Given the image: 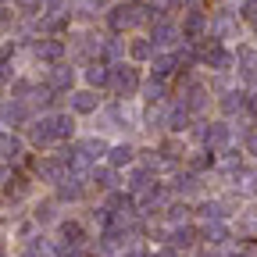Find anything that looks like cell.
I'll return each instance as SVG.
<instances>
[{
	"label": "cell",
	"instance_id": "obj_30",
	"mask_svg": "<svg viewBox=\"0 0 257 257\" xmlns=\"http://www.w3.org/2000/svg\"><path fill=\"white\" fill-rule=\"evenodd\" d=\"M204 236H207V243H225V239H229V232H225V225H211V229H207Z\"/></svg>",
	"mask_w": 257,
	"mask_h": 257
},
{
	"label": "cell",
	"instance_id": "obj_36",
	"mask_svg": "<svg viewBox=\"0 0 257 257\" xmlns=\"http://www.w3.org/2000/svg\"><path fill=\"white\" fill-rule=\"evenodd\" d=\"M193 61H197V50H193V47H182V50H179V64H193Z\"/></svg>",
	"mask_w": 257,
	"mask_h": 257
},
{
	"label": "cell",
	"instance_id": "obj_7",
	"mask_svg": "<svg viewBox=\"0 0 257 257\" xmlns=\"http://www.w3.org/2000/svg\"><path fill=\"white\" fill-rule=\"evenodd\" d=\"M236 64L246 79H257V47H239L236 50Z\"/></svg>",
	"mask_w": 257,
	"mask_h": 257
},
{
	"label": "cell",
	"instance_id": "obj_16",
	"mask_svg": "<svg viewBox=\"0 0 257 257\" xmlns=\"http://www.w3.org/2000/svg\"><path fill=\"white\" fill-rule=\"evenodd\" d=\"M57 197L61 200H79L82 197V186H79V179L72 175V179H61V186H57Z\"/></svg>",
	"mask_w": 257,
	"mask_h": 257
},
{
	"label": "cell",
	"instance_id": "obj_11",
	"mask_svg": "<svg viewBox=\"0 0 257 257\" xmlns=\"http://www.w3.org/2000/svg\"><path fill=\"white\" fill-rule=\"evenodd\" d=\"M75 82V72L68 68V64H57V68L50 72V89H68Z\"/></svg>",
	"mask_w": 257,
	"mask_h": 257
},
{
	"label": "cell",
	"instance_id": "obj_31",
	"mask_svg": "<svg viewBox=\"0 0 257 257\" xmlns=\"http://www.w3.org/2000/svg\"><path fill=\"white\" fill-rule=\"evenodd\" d=\"M64 25H68V18H64V15H50V18L43 22V29H47V32H61Z\"/></svg>",
	"mask_w": 257,
	"mask_h": 257
},
{
	"label": "cell",
	"instance_id": "obj_3",
	"mask_svg": "<svg viewBox=\"0 0 257 257\" xmlns=\"http://www.w3.org/2000/svg\"><path fill=\"white\" fill-rule=\"evenodd\" d=\"M111 82H114V89H118L121 96H128V93L140 89V75H136L133 64H118V68L111 72Z\"/></svg>",
	"mask_w": 257,
	"mask_h": 257
},
{
	"label": "cell",
	"instance_id": "obj_22",
	"mask_svg": "<svg viewBox=\"0 0 257 257\" xmlns=\"http://www.w3.org/2000/svg\"><path fill=\"white\" fill-rule=\"evenodd\" d=\"M186 121H189V107L182 104V107H172V114H168V128H186Z\"/></svg>",
	"mask_w": 257,
	"mask_h": 257
},
{
	"label": "cell",
	"instance_id": "obj_39",
	"mask_svg": "<svg viewBox=\"0 0 257 257\" xmlns=\"http://www.w3.org/2000/svg\"><path fill=\"white\" fill-rule=\"evenodd\" d=\"M61 4H64V0H43V8H47V11H61Z\"/></svg>",
	"mask_w": 257,
	"mask_h": 257
},
{
	"label": "cell",
	"instance_id": "obj_1",
	"mask_svg": "<svg viewBox=\"0 0 257 257\" xmlns=\"http://www.w3.org/2000/svg\"><path fill=\"white\" fill-rule=\"evenodd\" d=\"M204 143H207V150H211V154H221L225 147L232 143V125H229V121H214V125H207Z\"/></svg>",
	"mask_w": 257,
	"mask_h": 257
},
{
	"label": "cell",
	"instance_id": "obj_40",
	"mask_svg": "<svg viewBox=\"0 0 257 257\" xmlns=\"http://www.w3.org/2000/svg\"><path fill=\"white\" fill-rule=\"evenodd\" d=\"M229 257H253V253H246V250H239V253H229Z\"/></svg>",
	"mask_w": 257,
	"mask_h": 257
},
{
	"label": "cell",
	"instance_id": "obj_19",
	"mask_svg": "<svg viewBox=\"0 0 257 257\" xmlns=\"http://www.w3.org/2000/svg\"><path fill=\"white\" fill-rule=\"evenodd\" d=\"M204 104H207V89L193 82V86H189V96H186V107H189V111H200Z\"/></svg>",
	"mask_w": 257,
	"mask_h": 257
},
{
	"label": "cell",
	"instance_id": "obj_25",
	"mask_svg": "<svg viewBox=\"0 0 257 257\" xmlns=\"http://www.w3.org/2000/svg\"><path fill=\"white\" fill-rule=\"evenodd\" d=\"M143 93H147V100H150V104H157L161 96H165V82L154 79V82H147V89H143Z\"/></svg>",
	"mask_w": 257,
	"mask_h": 257
},
{
	"label": "cell",
	"instance_id": "obj_38",
	"mask_svg": "<svg viewBox=\"0 0 257 257\" xmlns=\"http://www.w3.org/2000/svg\"><path fill=\"white\" fill-rule=\"evenodd\" d=\"M246 154L257 157V133H246Z\"/></svg>",
	"mask_w": 257,
	"mask_h": 257
},
{
	"label": "cell",
	"instance_id": "obj_17",
	"mask_svg": "<svg viewBox=\"0 0 257 257\" xmlns=\"http://www.w3.org/2000/svg\"><path fill=\"white\" fill-rule=\"evenodd\" d=\"M0 157H4V161L22 157V143H18L15 136H4V133H0Z\"/></svg>",
	"mask_w": 257,
	"mask_h": 257
},
{
	"label": "cell",
	"instance_id": "obj_32",
	"mask_svg": "<svg viewBox=\"0 0 257 257\" xmlns=\"http://www.w3.org/2000/svg\"><path fill=\"white\" fill-rule=\"evenodd\" d=\"M150 50H154V43H147V40H136V43H133V57H140V61L150 57Z\"/></svg>",
	"mask_w": 257,
	"mask_h": 257
},
{
	"label": "cell",
	"instance_id": "obj_5",
	"mask_svg": "<svg viewBox=\"0 0 257 257\" xmlns=\"http://www.w3.org/2000/svg\"><path fill=\"white\" fill-rule=\"evenodd\" d=\"M204 61L211 64V68H218V72H229V68H232V54L225 50L218 40H211V43L204 47Z\"/></svg>",
	"mask_w": 257,
	"mask_h": 257
},
{
	"label": "cell",
	"instance_id": "obj_27",
	"mask_svg": "<svg viewBox=\"0 0 257 257\" xmlns=\"http://www.w3.org/2000/svg\"><path fill=\"white\" fill-rule=\"evenodd\" d=\"M128 186H133L136 193H140V189H150V172H143V168H140V172H133V179H128Z\"/></svg>",
	"mask_w": 257,
	"mask_h": 257
},
{
	"label": "cell",
	"instance_id": "obj_10",
	"mask_svg": "<svg viewBox=\"0 0 257 257\" xmlns=\"http://www.w3.org/2000/svg\"><path fill=\"white\" fill-rule=\"evenodd\" d=\"M96 104H100V96H96L93 89H79V93H72V107L75 111H96Z\"/></svg>",
	"mask_w": 257,
	"mask_h": 257
},
{
	"label": "cell",
	"instance_id": "obj_24",
	"mask_svg": "<svg viewBox=\"0 0 257 257\" xmlns=\"http://www.w3.org/2000/svg\"><path fill=\"white\" fill-rule=\"evenodd\" d=\"M61 236H64V239H68V243L75 246V243L82 239V229H79L75 221H64V225H61Z\"/></svg>",
	"mask_w": 257,
	"mask_h": 257
},
{
	"label": "cell",
	"instance_id": "obj_14",
	"mask_svg": "<svg viewBox=\"0 0 257 257\" xmlns=\"http://www.w3.org/2000/svg\"><path fill=\"white\" fill-rule=\"evenodd\" d=\"M32 143H36V147H47V143H54V128H50V118H43V121H36V125H32Z\"/></svg>",
	"mask_w": 257,
	"mask_h": 257
},
{
	"label": "cell",
	"instance_id": "obj_34",
	"mask_svg": "<svg viewBox=\"0 0 257 257\" xmlns=\"http://www.w3.org/2000/svg\"><path fill=\"white\" fill-rule=\"evenodd\" d=\"M175 182H179V193H193V189H197V179H193V175H179Z\"/></svg>",
	"mask_w": 257,
	"mask_h": 257
},
{
	"label": "cell",
	"instance_id": "obj_33",
	"mask_svg": "<svg viewBox=\"0 0 257 257\" xmlns=\"http://www.w3.org/2000/svg\"><path fill=\"white\" fill-rule=\"evenodd\" d=\"M239 18H246V22H257V0H246V4L239 8Z\"/></svg>",
	"mask_w": 257,
	"mask_h": 257
},
{
	"label": "cell",
	"instance_id": "obj_23",
	"mask_svg": "<svg viewBox=\"0 0 257 257\" xmlns=\"http://www.w3.org/2000/svg\"><path fill=\"white\" fill-rule=\"evenodd\" d=\"M93 182L100 189H114V172L111 168H93Z\"/></svg>",
	"mask_w": 257,
	"mask_h": 257
},
{
	"label": "cell",
	"instance_id": "obj_35",
	"mask_svg": "<svg viewBox=\"0 0 257 257\" xmlns=\"http://www.w3.org/2000/svg\"><path fill=\"white\" fill-rule=\"evenodd\" d=\"M36 104H43V107H50V104H54V89H50V86H43V89L36 93Z\"/></svg>",
	"mask_w": 257,
	"mask_h": 257
},
{
	"label": "cell",
	"instance_id": "obj_8",
	"mask_svg": "<svg viewBox=\"0 0 257 257\" xmlns=\"http://www.w3.org/2000/svg\"><path fill=\"white\" fill-rule=\"evenodd\" d=\"M246 107H250V93L232 89V93L221 96V111H225V114H236V111H246Z\"/></svg>",
	"mask_w": 257,
	"mask_h": 257
},
{
	"label": "cell",
	"instance_id": "obj_6",
	"mask_svg": "<svg viewBox=\"0 0 257 257\" xmlns=\"http://www.w3.org/2000/svg\"><path fill=\"white\" fill-rule=\"evenodd\" d=\"M175 40H179V29H175L172 22H165V18L154 22V32H150V43H154V47H168V43H175Z\"/></svg>",
	"mask_w": 257,
	"mask_h": 257
},
{
	"label": "cell",
	"instance_id": "obj_29",
	"mask_svg": "<svg viewBox=\"0 0 257 257\" xmlns=\"http://www.w3.org/2000/svg\"><path fill=\"white\" fill-rule=\"evenodd\" d=\"M4 118H8V121H25V107L15 100V104H8V107H4Z\"/></svg>",
	"mask_w": 257,
	"mask_h": 257
},
{
	"label": "cell",
	"instance_id": "obj_2",
	"mask_svg": "<svg viewBox=\"0 0 257 257\" xmlns=\"http://www.w3.org/2000/svg\"><path fill=\"white\" fill-rule=\"evenodd\" d=\"M207 29H211V25H207V15L193 8V11L186 15V22H182V40H186V43H197V40H204Z\"/></svg>",
	"mask_w": 257,
	"mask_h": 257
},
{
	"label": "cell",
	"instance_id": "obj_28",
	"mask_svg": "<svg viewBox=\"0 0 257 257\" xmlns=\"http://www.w3.org/2000/svg\"><path fill=\"white\" fill-rule=\"evenodd\" d=\"M221 214H225V211H221V204H218V200H207V204H200V218H214V221H218Z\"/></svg>",
	"mask_w": 257,
	"mask_h": 257
},
{
	"label": "cell",
	"instance_id": "obj_26",
	"mask_svg": "<svg viewBox=\"0 0 257 257\" xmlns=\"http://www.w3.org/2000/svg\"><path fill=\"white\" fill-rule=\"evenodd\" d=\"M211 165H214L211 150H207V154H197V157H189V168H193V172H204V168H211Z\"/></svg>",
	"mask_w": 257,
	"mask_h": 257
},
{
	"label": "cell",
	"instance_id": "obj_20",
	"mask_svg": "<svg viewBox=\"0 0 257 257\" xmlns=\"http://www.w3.org/2000/svg\"><path fill=\"white\" fill-rule=\"evenodd\" d=\"M107 154H111V165H114V168H121V165H128V161H133V154H136V150L128 147V143H121V147H111Z\"/></svg>",
	"mask_w": 257,
	"mask_h": 257
},
{
	"label": "cell",
	"instance_id": "obj_41",
	"mask_svg": "<svg viewBox=\"0 0 257 257\" xmlns=\"http://www.w3.org/2000/svg\"><path fill=\"white\" fill-rule=\"evenodd\" d=\"M168 4H172V8H179V4H189V0H168Z\"/></svg>",
	"mask_w": 257,
	"mask_h": 257
},
{
	"label": "cell",
	"instance_id": "obj_9",
	"mask_svg": "<svg viewBox=\"0 0 257 257\" xmlns=\"http://www.w3.org/2000/svg\"><path fill=\"white\" fill-rule=\"evenodd\" d=\"M36 57L40 61H61L64 57V40H43V43H36Z\"/></svg>",
	"mask_w": 257,
	"mask_h": 257
},
{
	"label": "cell",
	"instance_id": "obj_37",
	"mask_svg": "<svg viewBox=\"0 0 257 257\" xmlns=\"http://www.w3.org/2000/svg\"><path fill=\"white\" fill-rule=\"evenodd\" d=\"M175 243H179V246H189V243H193V229H179V232H175Z\"/></svg>",
	"mask_w": 257,
	"mask_h": 257
},
{
	"label": "cell",
	"instance_id": "obj_13",
	"mask_svg": "<svg viewBox=\"0 0 257 257\" xmlns=\"http://www.w3.org/2000/svg\"><path fill=\"white\" fill-rule=\"evenodd\" d=\"M107 22H111V29H114V32L128 29V25H133V11H128V4H118V8L107 15Z\"/></svg>",
	"mask_w": 257,
	"mask_h": 257
},
{
	"label": "cell",
	"instance_id": "obj_15",
	"mask_svg": "<svg viewBox=\"0 0 257 257\" xmlns=\"http://www.w3.org/2000/svg\"><path fill=\"white\" fill-rule=\"evenodd\" d=\"M175 64H179V57H168V54H157V57H154V75H157V79H168V75L175 72Z\"/></svg>",
	"mask_w": 257,
	"mask_h": 257
},
{
	"label": "cell",
	"instance_id": "obj_21",
	"mask_svg": "<svg viewBox=\"0 0 257 257\" xmlns=\"http://www.w3.org/2000/svg\"><path fill=\"white\" fill-rule=\"evenodd\" d=\"M107 147L100 143V140H86V143H79V157H86V161H96Z\"/></svg>",
	"mask_w": 257,
	"mask_h": 257
},
{
	"label": "cell",
	"instance_id": "obj_4",
	"mask_svg": "<svg viewBox=\"0 0 257 257\" xmlns=\"http://www.w3.org/2000/svg\"><path fill=\"white\" fill-rule=\"evenodd\" d=\"M236 29H239V18H236L232 11H221V15L211 22V40H232Z\"/></svg>",
	"mask_w": 257,
	"mask_h": 257
},
{
	"label": "cell",
	"instance_id": "obj_12",
	"mask_svg": "<svg viewBox=\"0 0 257 257\" xmlns=\"http://www.w3.org/2000/svg\"><path fill=\"white\" fill-rule=\"evenodd\" d=\"M50 128H54V140H68V136L75 133V121H72L68 114H54V118H50Z\"/></svg>",
	"mask_w": 257,
	"mask_h": 257
},
{
	"label": "cell",
	"instance_id": "obj_18",
	"mask_svg": "<svg viewBox=\"0 0 257 257\" xmlns=\"http://www.w3.org/2000/svg\"><path fill=\"white\" fill-rule=\"evenodd\" d=\"M86 82L89 86H107L111 82V72L104 68V64H89V68H86Z\"/></svg>",
	"mask_w": 257,
	"mask_h": 257
}]
</instances>
